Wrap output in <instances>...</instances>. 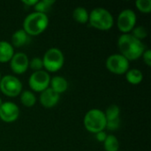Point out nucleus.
<instances>
[{
    "mask_svg": "<svg viewBox=\"0 0 151 151\" xmlns=\"http://www.w3.org/2000/svg\"><path fill=\"white\" fill-rule=\"evenodd\" d=\"M118 48L119 54L124 56L129 62L142 58L145 51L143 42L131 34H122L118 39Z\"/></svg>",
    "mask_w": 151,
    "mask_h": 151,
    "instance_id": "obj_1",
    "label": "nucleus"
},
{
    "mask_svg": "<svg viewBox=\"0 0 151 151\" xmlns=\"http://www.w3.org/2000/svg\"><path fill=\"white\" fill-rule=\"evenodd\" d=\"M49 26V18L46 13L33 12L23 21V30L27 35L35 36L43 33Z\"/></svg>",
    "mask_w": 151,
    "mask_h": 151,
    "instance_id": "obj_2",
    "label": "nucleus"
},
{
    "mask_svg": "<svg viewBox=\"0 0 151 151\" xmlns=\"http://www.w3.org/2000/svg\"><path fill=\"white\" fill-rule=\"evenodd\" d=\"M88 22L91 27L97 30L108 31L114 25V18L107 9L96 7L89 12Z\"/></svg>",
    "mask_w": 151,
    "mask_h": 151,
    "instance_id": "obj_3",
    "label": "nucleus"
},
{
    "mask_svg": "<svg viewBox=\"0 0 151 151\" xmlns=\"http://www.w3.org/2000/svg\"><path fill=\"white\" fill-rule=\"evenodd\" d=\"M106 118L104 112L99 109H91L84 116L83 125L85 129L91 133L96 134L101 131H104L106 128Z\"/></svg>",
    "mask_w": 151,
    "mask_h": 151,
    "instance_id": "obj_4",
    "label": "nucleus"
},
{
    "mask_svg": "<svg viewBox=\"0 0 151 151\" xmlns=\"http://www.w3.org/2000/svg\"><path fill=\"white\" fill-rule=\"evenodd\" d=\"M43 68L47 73H56L59 71L65 63V57L62 50L58 48H50L42 57Z\"/></svg>",
    "mask_w": 151,
    "mask_h": 151,
    "instance_id": "obj_5",
    "label": "nucleus"
},
{
    "mask_svg": "<svg viewBox=\"0 0 151 151\" xmlns=\"http://www.w3.org/2000/svg\"><path fill=\"white\" fill-rule=\"evenodd\" d=\"M0 91L8 97H16L23 91V86L16 76L6 74L1 78Z\"/></svg>",
    "mask_w": 151,
    "mask_h": 151,
    "instance_id": "obj_6",
    "label": "nucleus"
},
{
    "mask_svg": "<svg viewBox=\"0 0 151 151\" xmlns=\"http://www.w3.org/2000/svg\"><path fill=\"white\" fill-rule=\"evenodd\" d=\"M105 66L110 73L117 75H122L126 74L129 70V61L121 54L115 53L107 58Z\"/></svg>",
    "mask_w": 151,
    "mask_h": 151,
    "instance_id": "obj_7",
    "label": "nucleus"
},
{
    "mask_svg": "<svg viewBox=\"0 0 151 151\" xmlns=\"http://www.w3.org/2000/svg\"><path fill=\"white\" fill-rule=\"evenodd\" d=\"M137 21L136 13L131 9L121 11L117 19V27L122 34H130L135 27Z\"/></svg>",
    "mask_w": 151,
    "mask_h": 151,
    "instance_id": "obj_8",
    "label": "nucleus"
},
{
    "mask_svg": "<svg viewBox=\"0 0 151 151\" xmlns=\"http://www.w3.org/2000/svg\"><path fill=\"white\" fill-rule=\"evenodd\" d=\"M50 76L44 70L33 72L28 79V86L34 92H42L50 87Z\"/></svg>",
    "mask_w": 151,
    "mask_h": 151,
    "instance_id": "obj_9",
    "label": "nucleus"
},
{
    "mask_svg": "<svg viewBox=\"0 0 151 151\" xmlns=\"http://www.w3.org/2000/svg\"><path fill=\"white\" fill-rule=\"evenodd\" d=\"M19 116V108L13 102H4L0 106V119L5 123L15 122Z\"/></svg>",
    "mask_w": 151,
    "mask_h": 151,
    "instance_id": "obj_10",
    "label": "nucleus"
},
{
    "mask_svg": "<svg viewBox=\"0 0 151 151\" xmlns=\"http://www.w3.org/2000/svg\"><path fill=\"white\" fill-rule=\"evenodd\" d=\"M10 68L15 74H23L29 68V58L24 52L14 53L10 60Z\"/></svg>",
    "mask_w": 151,
    "mask_h": 151,
    "instance_id": "obj_11",
    "label": "nucleus"
},
{
    "mask_svg": "<svg viewBox=\"0 0 151 151\" xmlns=\"http://www.w3.org/2000/svg\"><path fill=\"white\" fill-rule=\"evenodd\" d=\"M59 99H60V95L56 93L50 87L47 89L41 92L40 96H39L40 104H42V107L47 108V109L55 107L59 102Z\"/></svg>",
    "mask_w": 151,
    "mask_h": 151,
    "instance_id": "obj_12",
    "label": "nucleus"
},
{
    "mask_svg": "<svg viewBox=\"0 0 151 151\" xmlns=\"http://www.w3.org/2000/svg\"><path fill=\"white\" fill-rule=\"evenodd\" d=\"M50 88L58 95L65 93L68 88V81L63 76H54L50 78Z\"/></svg>",
    "mask_w": 151,
    "mask_h": 151,
    "instance_id": "obj_13",
    "label": "nucleus"
},
{
    "mask_svg": "<svg viewBox=\"0 0 151 151\" xmlns=\"http://www.w3.org/2000/svg\"><path fill=\"white\" fill-rule=\"evenodd\" d=\"M14 55V48L7 41H0V63H8Z\"/></svg>",
    "mask_w": 151,
    "mask_h": 151,
    "instance_id": "obj_14",
    "label": "nucleus"
},
{
    "mask_svg": "<svg viewBox=\"0 0 151 151\" xmlns=\"http://www.w3.org/2000/svg\"><path fill=\"white\" fill-rule=\"evenodd\" d=\"M28 41V35L23 29H19L15 31L12 35V47L20 48L27 44Z\"/></svg>",
    "mask_w": 151,
    "mask_h": 151,
    "instance_id": "obj_15",
    "label": "nucleus"
},
{
    "mask_svg": "<svg viewBox=\"0 0 151 151\" xmlns=\"http://www.w3.org/2000/svg\"><path fill=\"white\" fill-rule=\"evenodd\" d=\"M126 79L128 83L132 85H138L143 80V73L141 70L136 68L129 69L126 73Z\"/></svg>",
    "mask_w": 151,
    "mask_h": 151,
    "instance_id": "obj_16",
    "label": "nucleus"
},
{
    "mask_svg": "<svg viewBox=\"0 0 151 151\" xmlns=\"http://www.w3.org/2000/svg\"><path fill=\"white\" fill-rule=\"evenodd\" d=\"M88 16L89 12L85 7H76L73 12V18L76 22L80 24H86L87 22H88Z\"/></svg>",
    "mask_w": 151,
    "mask_h": 151,
    "instance_id": "obj_17",
    "label": "nucleus"
},
{
    "mask_svg": "<svg viewBox=\"0 0 151 151\" xmlns=\"http://www.w3.org/2000/svg\"><path fill=\"white\" fill-rule=\"evenodd\" d=\"M20 103L27 108L33 107L36 104V96L31 90H24L20 93Z\"/></svg>",
    "mask_w": 151,
    "mask_h": 151,
    "instance_id": "obj_18",
    "label": "nucleus"
},
{
    "mask_svg": "<svg viewBox=\"0 0 151 151\" xmlns=\"http://www.w3.org/2000/svg\"><path fill=\"white\" fill-rule=\"evenodd\" d=\"M103 143L105 151H119V142L115 135L108 134Z\"/></svg>",
    "mask_w": 151,
    "mask_h": 151,
    "instance_id": "obj_19",
    "label": "nucleus"
},
{
    "mask_svg": "<svg viewBox=\"0 0 151 151\" xmlns=\"http://www.w3.org/2000/svg\"><path fill=\"white\" fill-rule=\"evenodd\" d=\"M104 112V115H105L107 121L119 119V115H120V108L116 104H112V105L109 106L106 109V111Z\"/></svg>",
    "mask_w": 151,
    "mask_h": 151,
    "instance_id": "obj_20",
    "label": "nucleus"
},
{
    "mask_svg": "<svg viewBox=\"0 0 151 151\" xmlns=\"http://www.w3.org/2000/svg\"><path fill=\"white\" fill-rule=\"evenodd\" d=\"M54 4H55L54 0H42V1H38L36 3V4L34 6V9H35V12H41V13H46Z\"/></svg>",
    "mask_w": 151,
    "mask_h": 151,
    "instance_id": "obj_21",
    "label": "nucleus"
},
{
    "mask_svg": "<svg viewBox=\"0 0 151 151\" xmlns=\"http://www.w3.org/2000/svg\"><path fill=\"white\" fill-rule=\"evenodd\" d=\"M135 6L141 12L150 13L151 12V0H137Z\"/></svg>",
    "mask_w": 151,
    "mask_h": 151,
    "instance_id": "obj_22",
    "label": "nucleus"
},
{
    "mask_svg": "<svg viewBox=\"0 0 151 151\" xmlns=\"http://www.w3.org/2000/svg\"><path fill=\"white\" fill-rule=\"evenodd\" d=\"M131 35L138 40L142 41L148 36V31L143 26H135V27L132 30Z\"/></svg>",
    "mask_w": 151,
    "mask_h": 151,
    "instance_id": "obj_23",
    "label": "nucleus"
},
{
    "mask_svg": "<svg viewBox=\"0 0 151 151\" xmlns=\"http://www.w3.org/2000/svg\"><path fill=\"white\" fill-rule=\"evenodd\" d=\"M29 68L31 70H33V72H37V71L42 70V68H43L42 59L38 57L33 58L31 60H29Z\"/></svg>",
    "mask_w": 151,
    "mask_h": 151,
    "instance_id": "obj_24",
    "label": "nucleus"
},
{
    "mask_svg": "<svg viewBox=\"0 0 151 151\" xmlns=\"http://www.w3.org/2000/svg\"><path fill=\"white\" fill-rule=\"evenodd\" d=\"M119 126H120V119L111 121H107L105 129H108L110 131H115L119 127Z\"/></svg>",
    "mask_w": 151,
    "mask_h": 151,
    "instance_id": "obj_25",
    "label": "nucleus"
},
{
    "mask_svg": "<svg viewBox=\"0 0 151 151\" xmlns=\"http://www.w3.org/2000/svg\"><path fill=\"white\" fill-rule=\"evenodd\" d=\"M142 58H143V61L144 63L148 65V66H150L151 65V50L150 49L148 50H145V51L143 52L142 54Z\"/></svg>",
    "mask_w": 151,
    "mask_h": 151,
    "instance_id": "obj_26",
    "label": "nucleus"
},
{
    "mask_svg": "<svg viewBox=\"0 0 151 151\" xmlns=\"http://www.w3.org/2000/svg\"><path fill=\"white\" fill-rule=\"evenodd\" d=\"M96 134V139L99 142H104L105 141L107 135H108L104 131L98 132V133H96V134Z\"/></svg>",
    "mask_w": 151,
    "mask_h": 151,
    "instance_id": "obj_27",
    "label": "nucleus"
},
{
    "mask_svg": "<svg viewBox=\"0 0 151 151\" xmlns=\"http://www.w3.org/2000/svg\"><path fill=\"white\" fill-rule=\"evenodd\" d=\"M38 2V0H23L21 1V3L27 6H35L36 4V3Z\"/></svg>",
    "mask_w": 151,
    "mask_h": 151,
    "instance_id": "obj_28",
    "label": "nucleus"
},
{
    "mask_svg": "<svg viewBox=\"0 0 151 151\" xmlns=\"http://www.w3.org/2000/svg\"><path fill=\"white\" fill-rule=\"evenodd\" d=\"M3 103H4V102H3V100H2V98L0 97V106L2 105V104H3Z\"/></svg>",
    "mask_w": 151,
    "mask_h": 151,
    "instance_id": "obj_29",
    "label": "nucleus"
},
{
    "mask_svg": "<svg viewBox=\"0 0 151 151\" xmlns=\"http://www.w3.org/2000/svg\"><path fill=\"white\" fill-rule=\"evenodd\" d=\"M1 78H2V74H1V73H0V81H1Z\"/></svg>",
    "mask_w": 151,
    "mask_h": 151,
    "instance_id": "obj_30",
    "label": "nucleus"
}]
</instances>
